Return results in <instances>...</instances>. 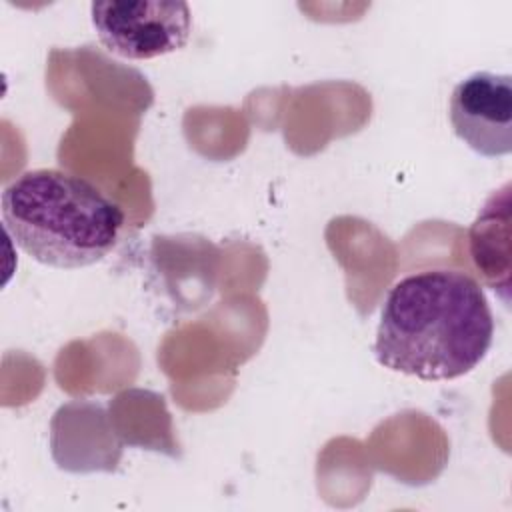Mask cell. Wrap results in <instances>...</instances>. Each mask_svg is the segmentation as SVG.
<instances>
[{"instance_id": "obj_4", "label": "cell", "mask_w": 512, "mask_h": 512, "mask_svg": "<svg viewBox=\"0 0 512 512\" xmlns=\"http://www.w3.org/2000/svg\"><path fill=\"white\" fill-rule=\"evenodd\" d=\"M454 134L476 154L500 158L512 152V78L474 72L460 80L448 104Z\"/></svg>"}, {"instance_id": "obj_6", "label": "cell", "mask_w": 512, "mask_h": 512, "mask_svg": "<svg viewBox=\"0 0 512 512\" xmlns=\"http://www.w3.org/2000/svg\"><path fill=\"white\" fill-rule=\"evenodd\" d=\"M510 184L494 190L468 232V250L482 280L508 302L510 290Z\"/></svg>"}, {"instance_id": "obj_1", "label": "cell", "mask_w": 512, "mask_h": 512, "mask_svg": "<svg viewBox=\"0 0 512 512\" xmlns=\"http://www.w3.org/2000/svg\"><path fill=\"white\" fill-rule=\"evenodd\" d=\"M494 316L482 286L460 270H422L386 294L372 346L380 366L420 380H454L488 354Z\"/></svg>"}, {"instance_id": "obj_5", "label": "cell", "mask_w": 512, "mask_h": 512, "mask_svg": "<svg viewBox=\"0 0 512 512\" xmlns=\"http://www.w3.org/2000/svg\"><path fill=\"white\" fill-rule=\"evenodd\" d=\"M50 446L62 470L112 472L120 462L124 440L114 430L112 418L102 404L72 400L52 416Z\"/></svg>"}, {"instance_id": "obj_2", "label": "cell", "mask_w": 512, "mask_h": 512, "mask_svg": "<svg viewBox=\"0 0 512 512\" xmlns=\"http://www.w3.org/2000/svg\"><path fill=\"white\" fill-rule=\"evenodd\" d=\"M2 222L14 244L36 262L84 268L116 246L124 212L86 178L36 168L2 190Z\"/></svg>"}, {"instance_id": "obj_3", "label": "cell", "mask_w": 512, "mask_h": 512, "mask_svg": "<svg viewBox=\"0 0 512 512\" xmlns=\"http://www.w3.org/2000/svg\"><path fill=\"white\" fill-rule=\"evenodd\" d=\"M104 48L128 60H152L186 46L192 14L186 2L106 0L90 4Z\"/></svg>"}]
</instances>
